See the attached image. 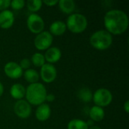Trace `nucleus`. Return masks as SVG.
Here are the masks:
<instances>
[{
  "label": "nucleus",
  "instance_id": "423d86ee",
  "mask_svg": "<svg viewBox=\"0 0 129 129\" xmlns=\"http://www.w3.org/2000/svg\"><path fill=\"white\" fill-rule=\"evenodd\" d=\"M26 25L29 30L35 34H39L44 30L45 22L44 20L37 14H31L27 20Z\"/></svg>",
  "mask_w": 129,
  "mask_h": 129
},
{
  "label": "nucleus",
  "instance_id": "cd10ccee",
  "mask_svg": "<svg viewBox=\"0 0 129 129\" xmlns=\"http://www.w3.org/2000/svg\"><path fill=\"white\" fill-rule=\"evenodd\" d=\"M123 108H124V110L125 111L126 113H129V101H126L123 105Z\"/></svg>",
  "mask_w": 129,
  "mask_h": 129
},
{
  "label": "nucleus",
  "instance_id": "6e6552de",
  "mask_svg": "<svg viewBox=\"0 0 129 129\" xmlns=\"http://www.w3.org/2000/svg\"><path fill=\"white\" fill-rule=\"evenodd\" d=\"M14 113L20 119L28 118L32 112L30 104L25 100L17 101L14 106Z\"/></svg>",
  "mask_w": 129,
  "mask_h": 129
},
{
  "label": "nucleus",
  "instance_id": "39448f33",
  "mask_svg": "<svg viewBox=\"0 0 129 129\" xmlns=\"http://www.w3.org/2000/svg\"><path fill=\"white\" fill-rule=\"evenodd\" d=\"M92 99L95 106L103 108L104 107H107L112 103L113 94L110 90L101 88L95 91Z\"/></svg>",
  "mask_w": 129,
  "mask_h": 129
},
{
  "label": "nucleus",
  "instance_id": "9b49d317",
  "mask_svg": "<svg viewBox=\"0 0 129 129\" xmlns=\"http://www.w3.org/2000/svg\"><path fill=\"white\" fill-rule=\"evenodd\" d=\"M14 23V15L12 11L5 10L0 12V27L2 29H9Z\"/></svg>",
  "mask_w": 129,
  "mask_h": 129
},
{
  "label": "nucleus",
  "instance_id": "9d476101",
  "mask_svg": "<svg viewBox=\"0 0 129 129\" xmlns=\"http://www.w3.org/2000/svg\"><path fill=\"white\" fill-rule=\"evenodd\" d=\"M5 75L11 79H19L23 75V70L20 65L15 62H8L4 67Z\"/></svg>",
  "mask_w": 129,
  "mask_h": 129
},
{
  "label": "nucleus",
  "instance_id": "4468645a",
  "mask_svg": "<svg viewBox=\"0 0 129 129\" xmlns=\"http://www.w3.org/2000/svg\"><path fill=\"white\" fill-rule=\"evenodd\" d=\"M49 33L53 36H62L67 30L66 23L61 20H56L53 22L49 27Z\"/></svg>",
  "mask_w": 129,
  "mask_h": 129
},
{
  "label": "nucleus",
  "instance_id": "f8f14e48",
  "mask_svg": "<svg viewBox=\"0 0 129 129\" xmlns=\"http://www.w3.org/2000/svg\"><path fill=\"white\" fill-rule=\"evenodd\" d=\"M44 57L48 63L52 64L57 63L61 58V51L57 47H50L47 49Z\"/></svg>",
  "mask_w": 129,
  "mask_h": 129
},
{
  "label": "nucleus",
  "instance_id": "5701e85b",
  "mask_svg": "<svg viewBox=\"0 0 129 129\" xmlns=\"http://www.w3.org/2000/svg\"><path fill=\"white\" fill-rule=\"evenodd\" d=\"M25 1L23 0H12L11 1L10 6L12 8L13 10H20L25 6Z\"/></svg>",
  "mask_w": 129,
  "mask_h": 129
},
{
  "label": "nucleus",
  "instance_id": "f3484780",
  "mask_svg": "<svg viewBox=\"0 0 129 129\" xmlns=\"http://www.w3.org/2000/svg\"><path fill=\"white\" fill-rule=\"evenodd\" d=\"M60 11L67 14H72L75 10L76 5L73 0H60L57 3Z\"/></svg>",
  "mask_w": 129,
  "mask_h": 129
},
{
  "label": "nucleus",
  "instance_id": "7ed1b4c3",
  "mask_svg": "<svg viewBox=\"0 0 129 129\" xmlns=\"http://www.w3.org/2000/svg\"><path fill=\"white\" fill-rule=\"evenodd\" d=\"M113 43V36L107 30L101 29L94 33L90 37V44L97 50L108 49Z\"/></svg>",
  "mask_w": 129,
  "mask_h": 129
},
{
  "label": "nucleus",
  "instance_id": "20e7f679",
  "mask_svg": "<svg viewBox=\"0 0 129 129\" xmlns=\"http://www.w3.org/2000/svg\"><path fill=\"white\" fill-rule=\"evenodd\" d=\"M66 26L70 32L73 33H81L86 29L88 26V20L85 15L75 13L68 17Z\"/></svg>",
  "mask_w": 129,
  "mask_h": 129
},
{
  "label": "nucleus",
  "instance_id": "c85d7f7f",
  "mask_svg": "<svg viewBox=\"0 0 129 129\" xmlns=\"http://www.w3.org/2000/svg\"><path fill=\"white\" fill-rule=\"evenodd\" d=\"M3 92H4V86H3V85L2 84V82H0V97L2 95Z\"/></svg>",
  "mask_w": 129,
  "mask_h": 129
},
{
  "label": "nucleus",
  "instance_id": "c756f323",
  "mask_svg": "<svg viewBox=\"0 0 129 129\" xmlns=\"http://www.w3.org/2000/svg\"><path fill=\"white\" fill-rule=\"evenodd\" d=\"M88 129H101L100 127H98V126H96V125H93V126H91V127H90V128H88Z\"/></svg>",
  "mask_w": 129,
  "mask_h": 129
},
{
  "label": "nucleus",
  "instance_id": "4be33fe9",
  "mask_svg": "<svg viewBox=\"0 0 129 129\" xmlns=\"http://www.w3.org/2000/svg\"><path fill=\"white\" fill-rule=\"evenodd\" d=\"M26 6L29 11L32 12H36L39 11L42 6V1L41 0H28L26 2Z\"/></svg>",
  "mask_w": 129,
  "mask_h": 129
},
{
  "label": "nucleus",
  "instance_id": "412c9836",
  "mask_svg": "<svg viewBox=\"0 0 129 129\" xmlns=\"http://www.w3.org/2000/svg\"><path fill=\"white\" fill-rule=\"evenodd\" d=\"M31 61H32L33 64L37 67H42L45 63V59L44 55L42 54L38 53V52L33 54V56L31 57Z\"/></svg>",
  "mask_w": 129,
  "mask_h": 129
},
{
  "label": "nucleus",
  "instance_id": "393cba45",
  "mask_svg": "<svg viewBox=\"0 0 129 129\" xmlns=\"http://www.w3.org/2000/svg\"><path fill=\"white\" fill-rule=\"evenodd\" d=\"M11 1L10 0H0V11L7 10V8L10 6Z\"/></svg>",
  "mask_w": 129,
  "mask_h": 129
},
{
  "label": "nucleus",
  "instance_id": "dca6fc26",
  "mask_svg": "<svg viewBox=\"0 0 129 129\" xmlns=\"http://www.w3.org/2000/svg\"><path fill=\"white\" fill-rule=\"evenodd\" d=\"M105 116V112L102 107L94 106L90 109L89 111V116L91 120L93 122H101L104 119Z\"/></svg>",
  "mask_w": 129,
  "mask_h": 129
},
{
  "label": "nucleus",
  "instance_id": "f257e3e1",
  "mask_svg": "<svg viewBox=\"0 0 129 129\" xmlns=\"http://www.w3.org/2000/svg\"><path fill=\"white\" fill-rule=\"evenodd\" d=\"M104 23L107 31L111 35H120L128 27V17L123 11L113 9L106 13Z\"/></svg>",
  "mask_w": 129,
  "mask_h": 129
},
{
  "label": "nucleus",
  "instance_id": "1a4fd4ad",
  "mask_svg": "<svg viewBox=\"0 0 129 129\" xmlns=\"http://www.w3.org/2000/svg\"><path fill=\"white\" fill-rule=\"evenodd\" d=\"M40 76L43 82L46 83H51L54 82L57 77V70L53 64L45 63L40 70Z\"/></svg>",
  "mask_w": 129,
  "mask_h": 129
},
{
  "label": "nucleus",
  "instance_id": "b1692460",
  "mask_svg": "<svg viewBox=\"0 0 129 129\" xmlns=\"http://www.w3.org/2000/svg\"><path fill=\"white\" fill-rule=\"evenodd\" d=\"M20 67H21L22 70H28L29 69V67L31 65V62L30 60H29L28 58H23L20 60Z\"/></svg>",
  "mask_w": 129,
  "mask_h": 129
},
{
  "label": "nucleus",
  "instance_id": "6ab92c4d",
  "mask_svg": "<svg viewBox=\"0 0 129 129\" xmlns=\"http://www.w3.org/2000/svg\"><path fill=\"white\" fill-rule=\"evenodd\" d=\"M78 98L85 103H88L92 100L93 94L88 88H82L78 91Z\"/></svg>",
  "mask_w": 129,
  "mask_h": 129
},
{
  "label": "nucleus",
  "instance_id": "bb28decb",
  "mask_svg": "<svg viewBox=\"0 0 129 129\" xmlns=\"http://www.w3.org/2000/svg\"><path fill=\"white\" fill-rule=\"evenodd\" d=\"M55 100V96L53 94H47L46 98H45V101L48 102H53Z\"/></svg>",
  "mask_w": 129,
  "mask_h": 129
},
{
  "label": "nucleus",
  "instance_id": "a211bd4d",
  "mask_svg": "<svg viewBox=\"0 0 129 129\" xmlns=\"http://www.w3.org/2000/svg\"><path fill=\"white\" fill-rule=\"evenodd\" d=\"M24 79L26 82H29L30 84L36 83L39 81V73L34 70V69H28L23 73Z\"/></svg>",
  "mask_w": 129,
  "mask_h": 129
},
{
  "label": "nucleus",
  "instance_id": "aec40b11",
  "mask_svg": "<svg viewBox=\"0 0 129 129\" xmlns=\"http://www.w3.org/2000/svg\"><path fill=\"white\" fill-rule=\"evenodd\" d=\"M67 129H88V126L86 122L82 119H74L69 122Z\"/></svg>",
  "mask_w": 129,
  "mask_h": 129
},
{
  "label": "nucleus",
  "instance_id": "a878e982",
  "mask_svg": "<svg viewBox=\"0 0 129 129\" xmlns=\"http://www.w3.org/2000/svg\"><path fill=\"white\" fill-rule=\"evenodd\" d=\"M42 3H44L47 6H54L55 5L58 3V1L57 0H45L42 2Z\"/></svg>",
  "mask_w": 129,
  "mask_h": 129
},
{
  "label": "nucleus",
  "instance_id": "0eeeda50",
  "mask_svg": "<svg viewBox=\"0 0 129 129\" xmlns=\"http://www.w3.org/2000/svg\"><path fill=\"white\" fill-rule=\"evenodd\" d=\"M53 42V36L48 31H42L37 34L34 39L35 47L39 51L48 49Z\"/></svg>",
  "mask_w": 129,
  "mask_h": 129
},
{
  "label": "nucleus",
  "instance_id": "ddd939ff",
  "mask_svg": "<svg viewBox=\"0 0 129 129\" xmlns=\"http://www.w3.org/2000/svg\"><path fill=\"white\" fill-rule=\"evenodd\" d=\"M51 108L47 104H42L36 110V117L40 122H45L50 118Z\"/></svg>",
  "mask_w": 129,
  "mask_h": 129
},
{
  "label": "nucleus",
  "instance_id": "2eb2a0df",
  "mask_svg": "<svg viewBox=\"0 0 129 129\" xmlns=\"http://www.w3.org/2000/svg\"><path fill=\"white\" fill-rule=\"evenodd\" d=\"M10 94H11V96L14 99H16L17 101L22 100L25 97L26 88H24L23 85L20 83H16V84H14L11 87Z\"/></svg>",
  "mask_w": 129,
  "mask_h": 129
},
{
  "label": "nucleus",
  "instance_id": "f03ea898",
  "mask_svg": "<svg viewBox=\"0 0 129 129\" xmlns=\"http://www.w3.org/2000/svg\"><path fill=\"white\" fill-rule=\"evenodd\" d=\"M47 95V91L44 85L39 82L30 84L26 89L25 97L26 101L32 105L39 106L44 104Z\"/></svg>",
  "mask_w": 129,
  "mask_h": 129
}]
</instances>
